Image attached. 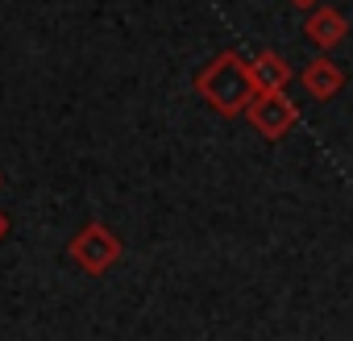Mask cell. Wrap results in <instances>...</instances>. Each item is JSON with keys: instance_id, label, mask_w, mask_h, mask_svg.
<instances>
[{"instance_id": "obj_1", "label": "cell", "mask_w": 353, "mask_h": 341, "mask_svg": "<svg viewBox=\"0 0 353 341\" xmlns=\"http://www.w3.org/2000/svg\"><path fill=\"white\" fill-rule=\"evenodd\" d=\"M196 92L200 100L221 113V117H245L250 100L258 96L254 88V75H250V63L237 55V50H221L200 75H196Z\"/></svg>"}, {"instance_id": "obj_2", "label": "cell", "mask_w": 353, "mask_h": 341, "mask_svg": "<svg viewBox=\"0 0 353 341\" xmlns=\"http://www.w3.org/2000/svg\"><path fill=\"white\" fill-rule=\"evenodd\" d=\"M121 254H125V246H121V237H117L104 221H88V225L71 237V246H67V258H71L83 275H108V271L121 262Z\"/></svg>"}, {"instance_id": "obj_3", "label": "cell", "mask_w": 353, "mask_h": 341, "mask_svg": "<svg viewBox=\"0 0 353 341\" xmlns=\"http://www.w3.org/2000/svg\"><path fill=\"white\" fill-rule=\"evenodd\" d=\"M245 117H250V125H254L266 142H283V137L295 129L299 108L287 100V92H258V96L250 100Z\"/></svg>"}, {"instance_id": "obj_4", "label": "cell", "mask_w": 353, "mask_h": 341, "mask_svg": "<svg viewBox=\"0 0 353 341\" xmlns=\"http://www.w3.org/2000/svg\"><path fill=\"white\" fill-rule=\"evenodd\" d=\"M303 38H307L316 50H332V46H341V42L349 38V21H345L341 9L316 5V13H307V21H303Z\"/></svg>"}, {"instance_id": "obj_5", "label": "cell", "mask_w": 353, "mask_h": 341, "mask_svg": "<svg viewBox=\"0 0 353 341\" xmlns=\"http://www.w3.org/2000/svg\"><path fill=\"white\" fill-rule=\"evenodd\" d=\"M299 84H303V92L312 96V100H332L345 84H349V75H345V67L341 63H332V59H312L303 71H299Z\"/></svg>"}, {"instance_id": "obj_6", "label": "cell", "mask_w": 353, "mask_h": 341, "mask_svg": "<svg viewBox=\"0 0 353 341\" xmlns=\"http://www.w3.org/2000/svg\"><path fill=\"white\" fill-rule=\"evenodd\" d=\"M250 75H254V88L258 92H287V84L295 79L291 63L283 55H274V50H258L250 59Z\"/></svg>"}, {"instance_id": "obj_7", "label": "cell", "mask_w": 353, "mask_h": 341, "mask_svg": "<svg viewBox=\"0 0 353 341\" xmlns=\"http://www.w3.org/2000/svg\"><path fill=\"white\" fill-rule=\"evenodd\" d=\"M291 5H295V9H316L320 0H291Z\"/></svg>"}, {"instance_id": "obj_8", "label": "cell", "mask_w": 353, "mask_h": 341, "mask_svg": "<svg viewBox=\"0 0 353 341\" xmlns=\"http://www.w3.org/2000/svg\"><path fill=\"white\" fill-rule=\"evenodd\" d=\"M5 237H9V217L0 213V242H5Z\"/></svg>"}, {"instance_id": "obj_9", "label": "cell", "mask_w": 353, "mask_h": 341, "mask_svg": "<svg viewBox=\"0 0 353 341\" xmlns=\"http://www.w3.org/2000/svg\"><path fill=\"white\" fill-rule=\"evenodd\" d=\"M0 184H5V179H0Z\"/></svg>"}]
</instances>
